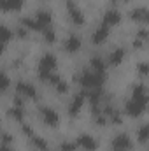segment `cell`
I'll return each instance as SVG.
<instances>
[{"instance_id": "obj_21", "label": "cell", "mask_w": 149, "mask_h": 151, "mask_svg": "<svg viewBox=\"0 0 149 151\" xmlns=\"http://www.w3.org/2000/svg\"><path fill=\"white\" fill-rule=\"evenodd\" d=\"M148 125H142L140 128H139V132H137V139H139V142L140 144H146L148 142Z\"/></svg>"}, {"instance_id": "obj_15", "label": "cell", "mask_w": 149, "mask_h": 151, "mask_svg": "<svg viewBox=\"0 0 149 151\" xmlns=\"http://www.w3.org/2000/svg\"><path fill=\"white\" fill-rule=\"evenodd\" d=\"M21 4H23V0H0V11H5V12L18 11V9H21Z\"/></svg>"}, {"instance_id": "obj_14", "label": "cell", "mask_w": 149, "mask_h": 151, "mask_svg": "<svg viewBox=\"0 0 149 151\" xmlns=\"http://www.w3.org/2000/svg\"><path fill=\"white\" fill-rule=\"evenodd\" d=\"M35 21H37L42 28H47L51 25V21H53V16L47 11H39L37 14H35Z\"/></svg>"}, {"instance_id": "obj_28", "label": "cell", "mask_w": 149, "mask_h": 151, "mask_svg": "<svg viewBox=\"0 0 149 151\" xmlns=\"http://www.w3.org/2000/svg\"><path fill=\"white\" fill-rule=\"evenodd\" d=\"M2 142H4V144H11V142H12V135H9V134H2Z\"/></svg>"}, {"instance_id": "obj_7", "label": "cell", "mask_w": 149, "mask_h": 151, "mask_svg": "<svg viewBox=\"0 0 149 151\" xmlns=\"http://www.w3.org/2000/svg\"><path fill=\"white\" fill-rule=\"evenodd\" d=\"M40 118L47 127H58V123H60L58 113L51 107H40Z\"/></svg>"}, {"instance_id": "obj_18", "label": "cell", "mask_w": 149, "mask_h": 151, "mask_svg": "<svg viewBox=\"0 0 149 151\" xmlns=\"http://www.w3.org/2000/svg\"><path fill=\"white\" fill-rule=\"evenodd\" d=\"M21 25L27 30H37V32H42L44 30L37 21H35V18H21Z\"/></svg>"}, {"instance_id": "obj_20", "label": "cell", "mask_w": 149, "mask_h": 151, "mask_svg": "<svg viewBox=\"0 0 149 151\" xmlns=\"http://www.w3.org/2000/svg\"><path fill=\"white\" fill-rule=\"evenodd\" d=\"M9 39H12V30L5 25H0V42H5Z\"/></svg>"}, {"instance_id": "obj_6", "label": "cell", "mask_w": 149, "mask_h": 151, "mask_svg": "<svg viewBox=\"0 0 149 151\" xmlns=\"http://www.w3.org/2000/svg\"><path fill=\"white\" fill-rule=\"evenodd\" d=\"M112 150H116V151H130L132 150V139L128 137V134H117L112 139Z\"/></svg>"}, {"instance_id": "obj_32", "label": "cell", "mask_w": 149, "mask_h": 151, "mask_svg": "<svg viewBox=\"0 0 149 151\" xmlns=\"http://www.w3.org/2000/svg\"><path fill=\"white\" fill-rule=\"evenodd\" d=\"M4 51H5V46H4V42H0V55H2Z\"/></svg>"}, {"instance_id": "obj_13", "label": "cell", "mask_w": 149, "mask_h": 151, "mask_svg": "<svg viewBox=\"0 0 149 151\" xmlns=\"http://www.w3.org/2000/svg\"><path fill=\"white\" fill-rule=\"evenodd\" d=\"M107 37H109V28L102 25L100 28H97V30L93 32L91 40H93V44H102L104 40H107Z\"/></svg>"}, {"instance_id": "obj_33", "label": "cell", "mask_w": 149, "mask_h": 151, "mask_svg": "<svg viewBox=\"0 0 149 151\" xmlns=\"http://www.w3.org/2000/svg\"><path fill=\"white\" fill-rule=\"evenodd\" d=\"M0 123H2V119H0Z\"/></svg>"}, {"instance_id": "obj_1", "label": "cell", "mask_w": 149, "mask_h": 151, "mask_svg": "<svg viewBox=\"0 0 149 151\" xmlns=\"http://www.w3.org/2000/svg\"><path fill=\"white\" fill-rule=\"evenodd\" d=\"M146 104H148V88L144 84H137L133 86L132 99L125 106V113L132 118H139L146 111Z\"/></svg>"}, {"instance_id": "obj_5", "label": "cell", "mask_w": 149, "mask_h": 151, "mask_svg": "<svg viewBox=\"0 0 149 151\" xmlns=\"http://www.w3.org/2000/svg\"><path fill=\"white\" fill-rule=\"evenodd\" d=\"M16 91L19 97H27V99H37V90L32 83L27 81H18L16 84Z\"/></svg>"}, {"instance_id": "obj_25", "label": "cell", "mask_w": 149, "mask_h": 151, "mask_svg": "<svg viewBox=\"0 0 149 151\" xmlns=\"http://www.w3.org/2000/svg\"><path fill=\"white\" fill-rule=\"evenodd\" d=\"M75 142H69V141H63L62 144H60V150L62 151H75Z\"/></svg>"}, {"instance_id": "obj_8", "label": "cell", "mask_w": 149, "mask_h": 151, "mask_svg": "<svg viewBox=\"0 0 149 151\" xmlns=\"http://www.w3.org/2000/svg\"><path fill=\"white\" fill-rule=\"evenodd\" d=\"M75 146H79L81 150H84V151H95L97 146H98V142H97L95 137H91L88 134H82V135H79L75 139Z\"/></svg>"}, {"instance_id": "obj_26", "label": "cell", "mask_w": 149, "mask_h": 151, "mask_svg": "<svg viewBox=\"0 0 149 151\" xmlns=\"http://www.w3.org/2000/svg\"><path fill=\"white\" fill-rule=\"evenodd\" d=\"M139 76H142V77L148 76V63L146 62H140L139 63Z\"/></svg>"}, {"instance_id": "obj_24", "label": "cell", "mask_w": 149, "mask_h": 151, "mask_svg": "<svg viewBox=\"0 0 149 151\" xmlns=\"http://www.w3.org/2000/svg\"><path fill=\"white\" fill-rule=\"evenodd\" d=\"M11 86V79H9V76L5 74L4 70H0V91L2 90H7Z\"/></svg>"}, {"instance_id": "obj_27", "label": "cell", "mask_w": 149, "mask_h": 151, "mask_svg": "<svg viewBox=\"0 0 149 151\" xmlns=\"http://www.w3.org/2000/svg\"><path fill=\"white\" fill-rule=\"evenodd\" d=\"M137 39H140V40L146 42V40H148V30H146V28H140V30L137 32Z\"/></svg>"}, {"instance_id": "obj_30", "label": "cell", "mask_w": 149, "mask_h": 151, "mask_svg": "<svg viewBox=\"0 0 149 151\" xmlns=\"http://www.w3.org/2000/svg\"><path fill=\"white\" fill-rule=\"evenodd\" d=\"M0 151H14L9 144H4V142H0Z\"/></svg>"}, {"instance_id": "obj_12", "label": "cell", "mask_w": 149, "mask_h": 151, "mask_svg": "<svg viewBox=\"0 0 149 151\" xmlns=\"http://www.w3.org/2000/svg\"><path fill=\"white\" fill-rule=\"evenodd\" d=\"M125 55H126V51L123 49V47H116L114 51H111V55L107 56V62L105 63H109V65H119L123 60H125Z\"/></svg>"}, {"instance_id": "obj_11", "label": "cell", "mask_w": 149, "mask_h": 151, "mask_svg": "<svg viewBox=\"0 0 149 151\" xmlns=\"http://www.w3.org/2000/svg\"><path fill=\"white\" fill-rule=\"evenodd\" d=\"M102 21H104V27H114V25H117L119 21H121V14H119V11H116V9H109L105 14H104V18H102Z\"/></svg>"}, {"instance_id": "obj_9", "label": "cell", "mask_w": 149, "mask_h": 151, "mask_svg": "<svg viewBox=\"0 0 149 151\" xmlns=\"http://www.w3.org/2000/svg\"><path fill=\"white\" fill-rule=\"evenodd\" d=\"M84 99H86L84 91L75 93V95H74V99H72V100H70V104H69V114H70V116H77V114H79V111L82 109Z\"/></svg>"}, {"instance_id": "obj_3", "label": "cell", "mask_w": 149, "mask_h": 151, "mask_svg": "<svg viewBox=\"0 0 149 151\" xmlns=\"http://www.w3.org/2000/svg\"><path fill=\"white\" fill-rule=\"evenodd\" d=\"M67 12H69V18L72 19L74 25L82 27V25L86 23V19H84V12L79 9V5H75L74 0H67Z\"/></svg>"}, {"instance_id": "obj_4", "label": "cell", "mask_w": 149, "mask_h": 151, "mask_svg": "<svg viewBox=\"0 0 149 151\" xmlns=\"http://www.w3.org/2000/svg\"><path fill=\"white\" fill-rule=\"evenodd\" d=\"M56 56L53 55V53H46L42 58H40V62H39V72H46V74H51V72H54V69H56Z\"/></svg>"}, {"instance_id": "obj_2", "label": "cell", "mask_w": 149, "mask_h": 151, "mask_svg": "<svg viewBox=\"0 0 149 151\" xmlns=\"http://www.w3.org/2000/svg\"><path fill=\"white\" fill-rule=\"evenodd\" d=\"M77 79V83L82 86V88H86V90H93V88H100L102 84H104V74H98V72H95V70H84V72H81V74L75 77Z\"/></svg>"}, {"instance_id": "obj_22", "label": "cell", "mask_w": 149, "mask_h": 151, "mask_svg": "<svg viewBox=\"0 0 149 151\" xmlns=\"http://www.w3.org/2000/svg\"><path fill=\"white\" fill-rule=\"evenodd\" d=\"M42 34H44V40H46L47 44H53V42L56 40V34H54V30H53V28H49V27H47V28H44V30H42Z\"/></svg>"}, {"instance_id": "obj_29", "label": "cell", "mask_w": 149, "mask_h": 151, "mask_svg": "<svg viewBox=\"0 0 149 151\" xmlns=\"http://www.w3.org/2000/svg\"><path fill=\"white\" fill-rule=\"evenodd\" d=\"M21 130H23V134H27V135H32V134H34L30 125H21Z\"/></svg>"}, {"instance_id": "obj_16", "label": "cell", "mask_w": 149, "mask_h": 151, "mask_svg": "<svg viewBox=\"0 0 149 151\" xmlns=\"http://www.w3.org/2000/svg\"><path fill=\"white\" fill-rule=\"evenodd\" d=\"M130 18L137 23H142V21H148V9L146 7H135L132 12H130Z\"/></svg>"}, {"instance_id": "obj_10", "label": "cell", "mask_w": 149, "mask_h": 151, "mask_svg": "<svg viewBox=\"0 0 149 151\" xmlns=\"http://www.w3.org/2000/svg\"><path fill=\"white\" fill-rule=\"evenodd\" d=\"M81 46H82V40L79 35H69V37L65 39V42H63V49L67 51V53H77L79 49H81Z\"/></svg>"}, {"instance_id": "obj_19", "label": "cell", "mask_w": 149, "mask_h": 151, "mask_svg": "<svg viewBox=\"0 0 149 151\" xmlns=\"http://www.w3.org/2000/svg\"><path fill=\"white\" fill-rule=\"evenodd\" d=\"M7 114L12 118V119H16V121H23V116H25V107L23 106H12Z\"/></svg>"}, {"instance_id": "obj_23", "label": "cell", "mask_w": 149, "mask_h": 151, "mask_svg": "<svg viewBox=\"0 0 149 151\" xmlns=\"http://www.w3.org/2000/svg\"><path fill=\"white\" fill-rule=\"evenodd\" d=\"M32 144L40 151H47V142H46V139H42V137H32Z\"/></svg>"}, {"instance_id": "obj_17", "label": "cell", "mask_w": 149, "mask_h": 151, "mask_svg": "<svg viewBox=\"0 0 149 151\" xmlns=\"http://www.w3.org/2000/svg\"><path fill=\"white\" fill-rule=\"evenodd\" d=\"M90 63H91V70H95V72H98V74H105V67H107V63L104 62V58H100V56H93V58L90 60Z\"/></svg>"}, {"instance_id": "obj_31", "label": "cell", "mask_w": 149, "mask_h": 151, "mask_svg": "<svg viewBox=\"0 0 149 151\" xmlns=\"http://www.w3.org/2000/svg\"><path fill=\"white\" fill-rule=\"evenodd\" d=\"M27 32H28L27 28H19V30H18V34H19V37H27Z\"/></svg>"}]
</instances>
